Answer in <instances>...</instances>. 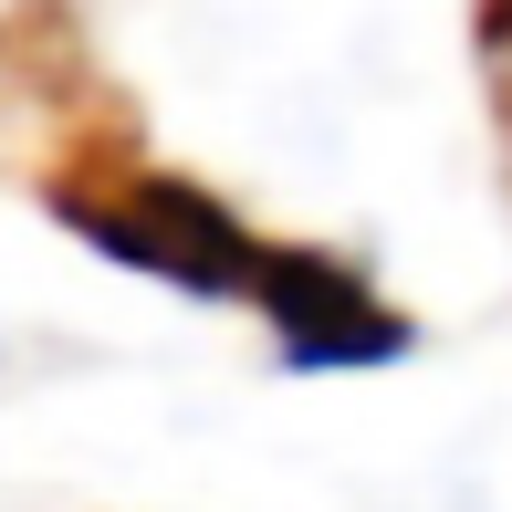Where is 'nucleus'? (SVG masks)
<instances>
[{"label": "nucleus", "mask_w": 512, "mask_h": 512, "mask_svg": "<svg viewBox=\"0 0 512 512\" xmlns=\"http://www.w3.org/2000/svg\"><path fill=\"white\" fill-rule=\"evenodd\" d=\"M63 220H74L95 251L157 272V283H178V293H241V304H262L272 251L251 241L220 199L178 189V178H126L115 199H63Z\"/></svg>", "instance_id": "f257e3e1"}, {"label": "nucleus", "mask_w": 512, "mask_h": 512, "mask_svg": "<svg viewBox=\"0 0 512 512\" xmlns=\"http://www.w3.org/2000/svg\"><path fill=\"white\" fill-rule=\"evenodd\" d=\"M262 314L283 324L293 366H377V356H398V345H408V324L387 314L345 262H314V251H272Z\"/></svg>", "instance_id": "f03ea898"}]
</instances>
